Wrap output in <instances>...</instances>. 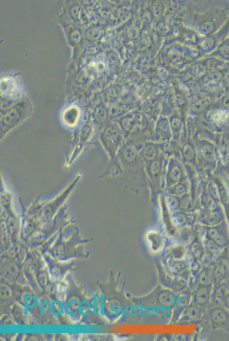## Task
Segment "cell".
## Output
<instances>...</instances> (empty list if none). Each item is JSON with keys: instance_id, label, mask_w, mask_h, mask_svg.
<instances>
[{"instance_id": "obj_8", "label": "cell", "mask_w": 229, "mask_h": 341, "mask_svg": "<svg viewBox=\"0 0 229 341\" xmlns=\"http://www.w3.org/2000/svg\"><path fill=\"white\" fill-rule=\"evenodd\" d=\"M64 309V305L60 301L55 300L50 305V312L54 316H60Z\"/></svg>"}, {"instance_id": "obj_15", "label": "cell", "mask_w": 229, "mask_h": 341, "mask_svg": "<svg viewBox=\"0 0 229 341\" xmlns=\"http://www.w3.org/2000/svg\"><path fill=\"white\" fill-rule=\"evenodd\" d=\"M50 305H51V304L49 303L48 301V302L47 301H46V302H42L41 307L42 315L44 314V313L48 312V310L50 311Z\"/></svg>"}, {"instance_id": "obj_13", "label": "cell", "mask_w": 229, "mask_h": 341, "mask_svg": "<svg viewBox=\"0 0 229 341\" xmlns=\"http://www.w3.org/2000/svg\"><path fill=\"white\" fill-rule=\"evenodd\" d=\"M38 304V300L33 296H27L24 298V305L27 309L36 307Z\"/></svg>"}, {"instance_id": "obj_16", "label": "cell", "mask_w": 229, "mask_h": 341, "mask_svg": "<svg viewBox=\"0 0 229 341\" xmlns=\"http://www.w3.org/2000/svg\"><path fill=\"white\" fill-rule=\"evenodd\" d=\"M223 285L224 287H226L227 289L229 290V271Z\"/></svg>"}, {"instance_id": "obj_2", "label": "cell", "mask_w": 229, "mask_h": 341, "mask_svg": "<svg viewBox=\"0 0 229 341\" xmlns=\"http://www.w3.org/2000/svg\"><path fill=\"white\" fill-rule=\"evenodd\" d=\"M207 237L213 248L221 251L225 250L228 247L229 239L226 235L217 229H209L207 233Z\"/></svg>"}, {"instance_id": "obj_7", "label": "cell", "mask_w": 229, "mask_h": 341, "mask_svg": "<svg viewBox=\"0 0 229 341\" xmlns=\"http://www.w3.org/2000/svg\"><path fill=\"white\" fill-rule=\"evenodd\" d=\"M216 289V294L218 303L229 310V290L223 285Z\"/></svg>"}, {"instance_id": "obj_10", "label": "cell", "mask_w": 229, "mask_h": 341, "mask_svg": "<svg viewBox=\"0 0 229 341\" xmlns=\"http://www.w3.org/2000/svg\"><path fill=\"white\" fill-rule=\"evenodd\" d=\"M92 305L87 300L82 301L79 303L78 312L83 316H87L90 314L92 310Z\"/></svg>"}, {"instance_id": "obj_3", "label": "cell", "mask_w": 229, "mask_h": 341, "mask_svg": "<svg viewBox=\"0 0 229 341\" xmlns=\"http://www.w3.org/2000/svg\"><path fill=\"white\" fill-rule=\"evenodd\" d=\"M203 315V307L193 303L186 309L180 322L184 324L196 323L200 322Z\"/></svg>"}, {"instance_id": "obj_11", "label": "cell", "mask_w": 229, "mask_h": 341, "mask_svg": "<svg viewBox=\"0 0 229 341\" xmlns=\"http://www.w3.org/2000/svg\"><path fill=\"white\" fill-rule=\"evenodd\" d=\"M173 295L171 293L163 292L159 294L158 300L159 303L164 305H171L173 302Z\"/></svg>"}, {"instance_id": "obj_14", "label": "cell", "mask_w": 229, "mask_h": 341, "mask_svg": "<svg viewBox=\"0 0 229 341\" xmlns=\"http://www.w3.org/2000/svg\"><path fill=\"white\" fill-rule=\"evenodd\" d=\"M7 80L8 84L6 85L1 83L3 91H6L7 94H13V91L16 92V89H14V88L16 89V88H15L16 85H15L14 83L11 79H7Z\"/></svg>"}, {"instance_id": "obj_1", "label": "cell", "mask_w": 229, "mask_h": 341, "mask_svg": "<svg viewBox=\"0 0 229 341\" xmlns=\"http://www.w3.org/2000/svg\"><path fill=\"white\" fill-rule=\"evenodd\" d=\"M211 328L229 333V310L219 303L209 312Z\"/></svg>"}, {"instance_id": "obj_12", "label": "cell", "mask_w": 229, "mask_h": 341, "mask_svg": "<svg viewBox=\"0 0 229 341\" xmlns=\"http://www.w3.org/2000/svg\"><path fill=\"white\" fill-rule=\"evenodd\" d=\"M198 285H206L210 284V274L208 270H205L199 274L197 279Z\"/></svg>"}, {"instance_id": "obj_4", "label": "cell", "mask_w": 229, "mask_h": 341, "mask_svg": "<svg viewBox=\"0 0 229 341\" xmlns=\"http://www.w3.org/2000/svg\"><path fill=\"white\" fill-rule=\"evenodd\" d=\"M229 271V264L225 259L218 262L213 271V279L217 288L223 284Z\"/></svg>"}, {"instance_id": "obj_6", "label": "cell", "mask_w": 229, "mask_h": 341, "mask_svg": "<svg viewBox=\"0 0 229 341\" xmlns=\"http://www.w3.org/2000/svg\"><path fill=\"white\" fill-rule=\"evenodd\" d=\"M149 249L153 253H158L164 249L165 240L159 234H150L147 238Z\"/></svg>"}, {"instance_id": "obj_5", "label": "cell", "mask_w": 229, "mask_h": 341, "mask_svg": "<svg viewBox=\"0 0 229 341\" xmlns=\"http://www.w3.org/2000/svg\"><path fill=\"white\" fill-rule=\"evenodd\" d=\"M212 285H198L193 297V303L203 307L210 300Z\"/></svg>"}, {"instance_id": "obj_9", "label": "cell", "mask_w": 229, "mask_h": 341, "mask_svg": "<svg viewBox=\"0 0 229 341\" xmlns=\"http://www.w3.org/2000/svg\"><path fill=\"white\" fill-rule=\"evenodd\" d=\"M79 303L76 300L68 301L65 306V311L70 316L76 317L79 313Z\"/></svg>"}]
</instances>
